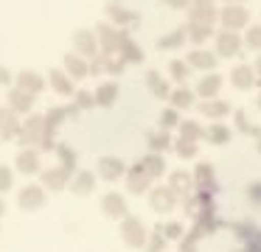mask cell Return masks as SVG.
Returning a JSON list of instances; mask_svg holds the SVG:
<instances>
[{
    "label": "cell",
    "instance_id": "obj_1",
    "mask_svg": "<svg viewBox=\"0 0 261 252\" xmlns=\"http://www.w3.org/2000/svg\"><path fill=\"white\" fill-rule=\"evenodd\" d=\"M250 20L247 9H242V6H227V9H222V25L227 28V31H236V28H244Z\"/></svg>",
    "mask_w": 261,
    "mask_h": 252
},
{
    "label": "cell",
    "instance_id": "obj_2",
    "mask_svg": "<svg viewBox=\"0 0 261 252\" xmlns=\"http://www.w3.org/2000/svg\"><path fill=\"white\" fill-rule=\"evenodd\" d=\"M216 48H219L222 56H236L239 48H242V37L236 31H222L219 39H216Z\"/></svg>",
    "mask_w": 261,
    "mask_h": 252
},
{
    "label": "cell",
    "instance_id": "obj_3",
    "mask_svg": "<svg viewBox=\"0 0 261 252\" xmlns=\"http://www.w3.org/2000/svg\"><path fill=\"white\" fill-rule=\"evenodd\" d=\"M233 84H236L239 90H250L255 84V73H253V67H247V65H239L236 70H233Z\"/></svg>",
    "mask_w": 261,
    "mask_h": 252
},
{
    "label": "cell",
    "instance_id": "obj_4",
    "mask_svg": "<svg viewBox=\"0 0 261 252\" xmlns=\"http://www.w3.org/2000/svg\"><path fill=\"white\" fill-rule=\"evenodd\" d=\"M219 87H222V78L219 76H208L202 84H199V95H216Z\"/></svg>",
    "mask_w": 261,
    "mask_h": 252
},
{
    "label": "cell",
    "instance_id": "obj_5",
    "mask_svg": "<svg viewBox=\"0 0 261 252\" xmlns=\"http://www.w3.org/2000/svg\"><path fill=\"white\" fill-rule=\"evenodd\" d=\"M227 109H230V106H227L225 101H208V104H202L205 115H225Z\"/></svg>",
    "mask_w": 261,
    "mask_h": 252
},
{
    "label": "cell",
    "instance_id": "obj_6",
    "mask_svg": "<svg viewBox=\"0 0 261 252\" xmlns=\"http://www.w3.org/2000/svg\"><path fill=\"white\" fill-rule=\"evenodd\" d=\"M194 20L208 25V22L214 20V9H211V6H197V9H194Z\"/></svg>",
    "mask_w": 261,
    "mask_h": 252
},
{
    "label": "cell",
    "instance_id": "obj_7",
    "mask_svg": "<svg viewBox=\"0 0 261 252\" xmlns=\"http://www.w3.org/2000/svg\"><path fill=\"white\" fill-rule=\"evenodd\" d=\"M247 45L250 48H255V50H261V25H250L247 28Z\"/></svg>",
    "mask_w": 261,
    "mask_h": 252
},
{
    "label": "cell",
    "instance_id": "obj_8",
    "mask_svg": "<svg viewBox=\"0 0 261 252\" xmlns=\"http://www.w3.org/2000/svg\"><path fill=\"white\" fill-rule=\"evenodd\" d=\"M191 62H194V65H199V67H214L216 56H214V53H205V50H199V53L191 56Z\"/></svg>",
    "mask_w": 261,
    "mask_h": 252
},
{
    "label": "cell",
    "instance_id": "obj_9",
    "mask_svg": "<svg viewBox=\"0 0 261 252\" xmlns=\"http://www.w3.org/2000/svg\"><path fill=\"white\" fill-rule=\"evenodd\" d=\"M236 121H239V129H242V132H250V134H255V137H258L261 129H255L253 123L247 121V115H244V112H236Z\"/></svg>",
    "mask_w": 261,
    "mask_h": 252
},
{
    "label": "cell",
    "instance_id": "obj_10",
    "mask_svg": "<svg viewBox=\"0 0 261 252\" xmlns=\"http://www.w3.org/2000/svg\"><path fill=\"white\" fill-rule=\"evenodd\" d=\"M211 140H214V143H227V140H230V132H227L225 126H214L211 129Z\"/></svg>",
    "mask_w": 261,
    "mask_h": 252
},
{
    "label": "cell",
    "instance_id": "obj_11",
    "mask_svg": "<svg viewBox=\"0 0 261 252\" xmlns=\"http://www.w3.org/2000/svg\"><path fill=\"white\" fill-rule=\"evenodd\" d=\"M208 25H197V28H194V39H205V37H208Z\"/></svg>",
    "mask_w": 261,
    "mask_h": 252
},
{
    "label": "cell",
    "instance_id": "obj_12",
    "mask_svg": "<svg viewBox=\"0 0 261 252\" xmlns=\"http://www.w3.org/2000/svg\"><path fill=\"white\" fill-rule=\"evenodd\" d=\"M174 101H177L180 106H186V104H191V95H188V93H177V95H174Z\"/></svg>",
    "mask_w": 261,
    "mask_h": 252
},
{
    "label": "cell",
    "instance_id": "obj_13",
    "mask_svg": "<svg viewBox=\"0 0 261 252\" xmlns=\"http://www.w3.org/2000/svg\"><path fill=\"white\" fill-rule=\"evenodd\" d=\"M255 70H258V76H255V84H261V53H258V59H255Z\"/></svg>",
    "mask_w": 261,
    "mask_h": 252
},
{
    "label": "cell",
    "instance_id": "obj_14",
    "mask_svg": "<svg viewBox=\"0 0 261 252\" xmlns=\"http://www.w3.org/2000/svg\"><path fill=\"white\" fill-rule=\"evenodd\" d=\"M186 134H188V137H194V134H199V129H197V126H191V123H188V126H186Z\"/></svg>",
    "mask_w": 261,
    "mask_h": 252
},
{
    "label": "cell",
    "instance_id": "obj_15",
    "mask_svg": "<svg viewBox=\"0 0 261 252\" xmlns=\"http://www.w3.org/2000/svg\"><path fill=\"white\" fill-rule=\"evenodd\" d=\"M211 3V0H199V6H208Z\"/></svg>",
    "mask_w": 261,
    "mask_h": 252
},
{
    "label": "cell",
    "instance_id": "obj_16",
    "mask_svg": "<svg viewBox=\"0 0 261 252\" xmlns=\"http://www.w3.org/2000/svg\"><path fill=\"white\" fill-rule=\"evenodd\" d=\"M258 109H261V93H258Z\"/></svg>",
    "mask_w": 261,
    "mask_h": 252
},
{
    "label": "cell",
    "instance_id": "obj_17",
    "mask_svg": "<svg viewBox=\"0 0 261 252\" xmlns=\"http://www.w3.org/2000/svg\"><path fill=\"white\" fill-rule=\"evenodd\" d=\"M169 3H182V0H169Z\"/></svg>",
    "mask_w": 261,
    "mask_h": 252
},
{
    "label": "cell",
    "instance_id": "obj_18",
    "mask_svg": "<svg viewBox=\"0 0 261 252\" xmlns=\"http://www.w3.org/2000/svg\"><path fill=\"white\" fill-rule=\"evenodd\" d=\"M258 143H261V132H258ZM258 149H261V146H258Z\"/></svg>",
    "mask_w": 261,
    "mask_h": 252
},
{
    "label": "cell",
    "instance_id": "obj_19",
    "mask_svg": "<svg viewBox=\"0 0 261 252\" xmlns=\"http://www.w3.org/2000/svg\"><path fill=\"white\" fill-rule=\"evenodd\" d=\"M230 3H233V6H236V3H239V0H230Z\"/></svg>",
    "mask_w": 261,
    "mask_h": 252
}]
</instances>
